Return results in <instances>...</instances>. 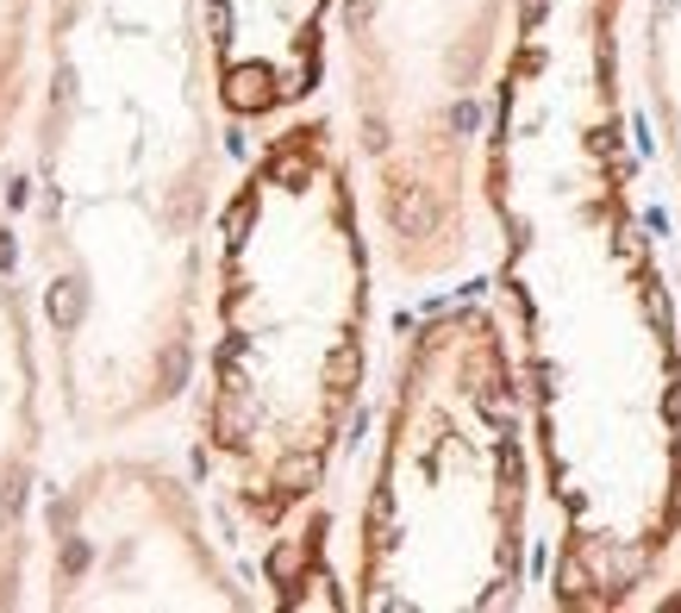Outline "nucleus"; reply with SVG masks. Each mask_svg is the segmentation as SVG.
I'll list each match as a JSON object with an SVG mask.
<instances>
[{"instance_id":"nucleus-1","label":"nucleus","mask_w":681,"mask_h":613,"mask_svg":"<svg viewBox=\"0 0 681 613\" xmlns=\"http://www.w3.org/2000/svg\"><path fill=\"white\" fill-rule=\"evenodd\" d=\"M269 101V76L263 70H238L231 76V107H263Z\"/></svg>"}]
</instances>
